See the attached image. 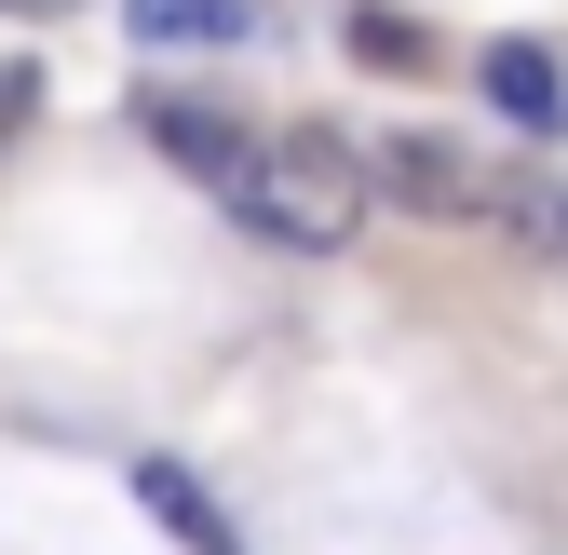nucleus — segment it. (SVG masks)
Segmentation results:
<instances>
[{"label": "nucleus", "instance_id": "2", "mask_svg": "<svg viewBox=\"0 0 568 555\" xmlns=\"http://www.w3.org/2000/svg\"><path fill=\"white\" fill-rule=\"evenodd\" d=\"M379 190L406 203V218H487V176H474V150L460 135H434V122H406V135H379Z\"/></svg>", "mask_w": 568, "mask_h": 555}, {"label": "nucleus", "instance_id": "9", "mask_svg": "<svg viewBox=\"0 0 568 555\" xmlns=\"http://www.w3.org/2000/svg\"><path fill=\"white\" fill-rule=\"evenodd\" d=\"M28 109H41V68H0V150L28 135Z\"/></svg>", "mask_w": 568, "mask_h": 555}, {"label": "nucleus", "instance_id": "8", "mask_svg": "<svg viewBox=\"0 0 568 555\" xmlns=\"http://www.w3.org/2000/svg\"><path fill=\"white\" fill-rule=\"evenodd\" d=\"M352 54H379V68H434V41L393 28V14H352Z\"/></svg>", "mask_w": 568, "mask_h": 555}, {"label": "nucleus", "instance_id": "7", "mask_svg": "<svg viewBox=\"0 0 568 555\" xmlns=\"http://www.w3.org/2000/svg\"><path fill=\"white\" fill-rule=\"evenodd\" d=\"M515 244L568 271V176H528V190H515Z\"/></svg>", "mask_w": 568, "mask_h": 555}, {"label": "nucleus", "instance_id": "3", "mask_svg": "<svg viewBox=\"0 0 568 555\" xmlns=\"http://www.w3.org/2000/svg\"><path fill=\"white\" fill-rule=\"evenodd\" d=\"M150 135H163V150H176L203 190H217V203H244V190H257V135H244V122L190 109V95H150Z\"/></svg>", "mask_w": 568, "mask_h": 555}, {"label": "nucleus", "instance_id": "1", "mask_svg": "<svg viewBox=\"0 0 568 555\" xmlns=\"http://www.w3.org/2000/svg\"><path fill=\"white\" fill-rule=\"evenodd\" d=\"M366 190H379V163L352 150L338 122H284V135H257L244 218H257L271 244H298V258H338L352 231H366Z\"/></svg>", "mask_w": 568, "mask_h": 555}, {"label": "nucleus", "instance_id": "10", "mask_svg": "<svg viewBox=\"0 0 568 555\" xmlns=\"http://www.w3.org/2000/svg\"><path fill=\"white\" fill-rule=\"evenodd\" d=\"M0 14H68V0H0Z\"/></svg>", "mask_w": 568, "mask_h": 555}, {"label": "nucleus", "instance_id": "6", "mask_svg": "<svg viewBox=\"0 0 568 555\" xmlns=\"http://www.w3.org/2000/svg\"><path fill=\"white\" fill-rule=\"evenodd\" d=\"M122 28H135V41H231L244 0H122Z\"/></svg>", "mask_w": 568, "mask_h": 555}, {"label": "nucleus", "instance_id": "5", "mask_svg": "<svg viewBox=\"0 0 568 555\" xmlns=\"http://www.w3.org/2000/svg\"><path fill=\"white\" fill-rule=\"evenodd\" d=\"M135 488H150V515H163V528H176L190 555H231V515H217V502H203V488H190V474H176V461H135Z\"/></svg>", "mask_w": 568, "mask_h": 555}, {"label": "nucleus", "instance_id": "4", "mask_svg": "<svg viewBox=\"0 0 568 555\" xmlns=\"http://www.w3.org/2000/svg\"><path fill=\"white\" fill-rule=\"evenodd\" d=\"M474 82H487V109L528 122V135H555V122H568V54H555V41H528V28H515V41H487V54H474Z\"/></svg>", "mask_w": 568, "mask_h": 555}]
</instances>
